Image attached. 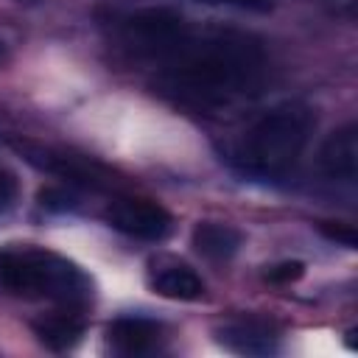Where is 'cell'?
Wrapping results in <instances>:
<instances>
[{
    "mask_svg": "<svg viewBox=\"0 0 358 358\" xmlns=\"http://www.w3.org/2000/svg\"><path fill=\"white\" fill-rule=\"evenodd\" d=\"M190 243L207 260H227L241 249V232L235 227H229V224L201 221V224L193 227Z\"/></svg>",
    "mask_w": 358,
    "mask_h": 358,
    "instance_id": "cell-12",
    "label": "cell"
},
{
    "mask_svg": "<svg viewBox=\"0 0 358 358\" xmlns=\"http://www.w3.org/2000/svg\"><path fill=\"white\" fill-rule=\"evenodd\" d=\"M215 341L238 355H274L280 350L277 327L260 316H235L215 327Z\"/></svg>",
    "mask_w": 358,
    "mask_h": 358,
    "instance_id": "cell-7",
    "label": "cell"
},
{
    "mask_svg": "<svg viewBox=\"0 0 358 358\" xmlns=\"http://www.w3.org/2000/svg\"><path fill=\"white\" fill-rule=\"evenodd\" d=\"M106 341L117 355H154L162 347V324L145 316H120L106 327Z\"/></svg>",
    "mask_w": 358,
    "mask_h": 358,
    "instance_id": "cell-8",
    "label": "cell"
},
{
    "mask_svg": "<svg viewBox=\"0 0 358 358\" xmlns=\"http://www.w3.org/2000/svg\"><path fill=\"white\" fill-rule=\"evenodd\" d=\"M20 3H36V0H20Z\"/></svg>",
    "mask_w": 358,
    "mask_h": 358,
    "instance_id": "cell-17",
    "label": "cell"
},
{
    "mask_svg": "<svg viewBox=\"0 0 358 358\" xmlns=\"http://www.w3.org/2000/svg\"><path fill=\"white\" fill-rule=\"evenodd\" d=\"M34 336L53 352L70 350L81 333H84V319L76 310H53V313H42L39 319L31 322Z\"/></svg>",
    "mask_w": 358,
    "mask_h": 358,
    "instance_id": "cell-11",
    "label": "cell"
},
{
    "mask_svg": "<svg viewBox=\"0 0 358 358\" xmlns=\"http://www.w3.org/2000/svg\"><path fill=\"white\" fill-rule=\"evenodd\" d=\"M322 235L324 238H330V241H336V243H341V246H355V229H352V224H336V221H324L322 227Z\"/></svg>",
    "mask_w": 358,
    "mask_h": 358,
    "instance_id": "cell-15",
    "label": "cell"
},
{
    "mask_svg": "<svg viewBox=\"0 0 358 358\" xmlns=\"http://www.w3.org/2000/svg\"><path fill=\"white\" fill-rule=\"evenodd\" d=\"M17 148L22 151V157L31 165H36L53 176H62L73 185H84V187H95V190L112 185L109 171L90 157H81V154H73V151H64L56 145H42V143H17Z\"/></svg>",
    "mask_w": 358,
    "mask_h": 358,
    "instance_id": "cell-5",
    "label": "cell"
},
{
    "mask_svg": "<svg viewBox=\"0 0 358 358\" xmlns=\"http://www.w3.org/2000/svg\"><path fill=\"white\" fill-rule=\"evenodd\" d=\"M313 109L302 101H285L260 115L235 148V159L243 171L257 176H277L288 171L313 131Z\"/></svg>",
    "mask_w": 358,
    "mask_h": 358,
    "instance_id": "cell-2",
    "label": "cell"
},
{
    "mask_svg": "<svg viewBox=\"0 0 358 358\" xmlns=\"http://www.w3.org/2000/svg\"><path fill=\"white\" fill-rule=\"evenodd\" d=\"M148 285L154 294L165 299H179V302H193L204 294L201 277L190 266L176 260H154L148 271Z\"/></svg>",
    "mask_w": 358,
    "mask_h": 358,
    "instance_id": "cell-9",
    "label": "cell"
},
{
    "mask_svg": "<svg viewBox=\"0 0 358 358\" xmlns=\"http://www.w3.org/2000/svg\"><path fill=\"white\" fill-rule=\"evenodd\" d=\"M266 73L263 45L252 34L193 28L162 62L159 84L182 103L221 109L255 95Z\"/></svg>",
    "mask_w": 358,
    "mask_h": 358,
    "instance_id": "cell-1",
    "label": "cell"
},
{
    "mask_svg": "<svg viewBox=\"0 0 358 358\" xmlns=\"http://www.w3.org/2000/svg\"><path fill=\"white\" fill-rule=\"evenodd\" d=\"M14 199H17V182L8 171L0 168V215L14 204Z\"/></svg>",
    "mask_w": 358,
    "mask_h": 358,
    "instance_id": "cell-16",
    "label": "cell"
},
{
    "mask_svg": "<svg viewBox=\"0 0 358 358\" xmlns=\"http://www.w3.org/2000/svg\"><path fill=\"white\" fill-rule=\"evenodd\" d=\"M39 204L50 213H67L76 207V196L64 187H45V190H39Z\"/></svg>",
    "mask_w": 358,
    "mask_h": 358,
    "instance_id": "cell-13",
    "label": "cell"
},
{
    "mask_svg": "<svg viewBox=\"0 0 358 358\" xmlns=\"http://www.w3.org/2000/svg\"><path fill=\"white\" fill-rule=\"evenodd\" d=\"M115 25V36L117 42L140 56V59H151V62H165L171 56V50L187 36L190 22L176 14L173 8H162V6H151V8H137V11H126L120 17L112 20Z\"/></svg>",
    "mask_w": 358,
    "mask_h": 358,
    "instance_id": "cell-4",
    "label": "cell"
},
{
    "mask_svg": "<svg viewBox=\"0 0 358 358\" xmlns=\"http://www.w3.org/2000/svg\"><path fill=\"white\" fill-rule=\"evenodd\" d=\"M0 285L67 308L84 305L92 294L90 277L73 260L39 246H0Z\"/></svg>",
    "mask_w": 358,
    "mask_h": 358,
    "instance_id": "cell-3",
    "label": "cell"
},
{
    "mask_svg": "<svg viewBox=\"0 0 358 358\" xmlns=\"http://www.w3.org/2000/svg\"><path fill=\"white\" fill-rule=\"evenodd\" d=\"M103 215L112 224V229L137 241H159L171 229L168 210L140 196H115Z\"/></svg>",
    "mask_w": 358,
    "mask_h": 358,
    "instance_id": "cell-6",
    "label": "cell"
},
{
    "mask_svg": "<svg viewBox=\"0 0 358 358\" xmlns=\"http://www.w3.org/2000/svg\"><path fill=\"white\" fill-rule=\"evenodd\" d=\"M305 271V266L299 260H285V263H277V266H268L266 268V280L274 282V285H285V282H294L299 280Z\"/></svg>",
    "mask_w": 358,
    "mask_h": 358,
    "instance_id": "cell-14",
    "label": "cell"
},
{
    "mask_svg": "<svg viewBox=\"0 0 358 358\" xmlns=\"http://www.w3.org/2000/svg\"><path fill=\"white\" fill-rule=\"evenodd\" d=\"M319 168L330 179L352 182L358 173V129L352 123L333 131L319 148Z\"/></svg>",
    "mask_w": 358,
    "mask_h": 358,
    "instance_id": "cell-10",
    "label": "cell"
}]
</instances>
